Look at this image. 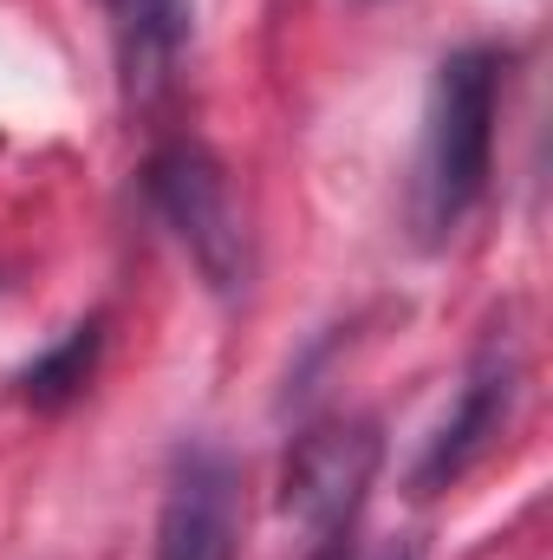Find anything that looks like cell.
Returning a JSON list of instances; mask_svg holds the SVG:
<instances>
[{"label":"cell","mask_w":553,"mask_h":560,"mask_svg":"<svg viewBox=\"0 0 553 560\" xmlns=\"http://www.w3.org/2000/svg\"><path fill=\"white\" fill-rule=\"evenodd\" d=\"M495 98H502V59L489 46L449 52L436 66L423 150H416V229L423 235H449L475 209L489 183V156H495Z\"/></svg>","instance_id":"cell-1"},{"label":"cell","mask_w":553,"mask_h":560,"mask_svg":"<svg viewBox=\"0 0 553 560\" xmlns=\"http://www.w3.org/2000/svg\"><path fill=\"white\" fill-rule=\"evenodd\" d=\"M143 189H150V209L176 229V242L189 248V261L202 268V280L215 293H235L255 275V255H248V222H242V202L228 189V170L202 150V143H169L150 156L143 170Z\"/></svg>","instance_id":"cell-2"},{"label":"cell","mask_w":553,"mask_h":560,"mask_svg":"<svg viewBox=\"0 0 553 560\" xmlns=\"http://www.w3.org/2000/svg\"><path fill=\"white\" fill-rule=\"evenodd\" d=\"M378 463H385V443H378L372 423H319V430H306V436L293 443V456H286L280 509H286L319 548H332V541L352 528V515L365 509V489H372Z\"/></svg>","instance_id":"cell-3"},{"label":"cell","mask_w":553,"mask_h":560,"mask_svg":"<svg viewBox=\"0 0 553 560\" xmlns=\"http://www.w3.org/2000/svg\"><path fill=\"white\" fill-rule=\"evenodd\" d=\"M242 528V476L215 443H183L163 515H156V560H235Z\"/></svg>","instance_id":"cell-4"},{"label":"cell","mask_w":553,"mask_h":560,"mask_svg":"<svg viewBox=\"0 0 553 560\" xmlns=\"http://www.w3.org/2000/svg\"><path fill=\"white\" fill-rule=\"evenodd\" d=\"M515 378H521L515 346H508V339H489L482 359H475L469 378H462V398L449 405V418L436 423V436H430V450H423V463H416V495H436L443 482H456V476L489 450V436L502 430L508 405H515Z\"/></svg>","instance_id":"cell-5"},{"label":"cell","mask_w":553,"mask_h":560,"mask_svg":"<svg viewBox=\"0 0 553 560\" xmlns=\"http://www.w3.org/2000/svg\"><path fill=\"white\" fill-rule=\"evenodd\" d=\"M111 33L131 98H150L196 33V0H111Z\"/></svg>","instance_id":"cell-6"},{"label":"cell","mask_w":553,"mask_h":560,"mask_svg":"<svg viewBox=\"0 0 553 560\" xmlns=\"http://www.w3.org/2000/svg\"><path fill=\"white\" fill-rule=\"evenodd\" d=\"M98 346H105V319H85V326H72L52 352H39L13 385H20V398L26 405H39V411H59V405H72L79 392H85V378H92V365H98Z\"/></svg>","instance_id":"cell-7"},{"label":"cell","mask_w":553,"mask_h":560,"mask_svg":"<svg viewBox=\"0 0 553 560\" xmlns=\"http://www.w3.org/2000/svg\"><path fill=\"white\" fill-rule=\"evenodd\" d=\"M378 560H404V555H378Z\"/></svg>","instance_id":"cell-8"}]
</instances>
